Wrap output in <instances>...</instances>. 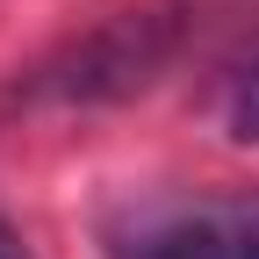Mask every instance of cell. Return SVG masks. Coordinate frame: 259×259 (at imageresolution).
I'll return each mask as SVG.
<instances>
[{
  "instance_id": "6da1fadb",
  "label": "cell",
  "mask_w": 259,
  "mask_h": 259,
  "mask_svg": "<svg viewBox=\"0 0 259 259\" xmlns=\"http://www.w3.org/2000/svg\"><path fill=\"white\" fill-rule=\"evenodd\" d=\"M108 259H259V187L130 194L101 216Z\"/></svg>"
},
{
  "instance_id": "3957f363",
  "label": "cell",
  "mask_w": 259,
  "mask_h": 259,
  "mask_svg": "<svg viewBox=\"0 0 259 259\" xmlns=\"http://www.w3.org/2000/svg\"><path fill=\"white\" fill-rule=\"evenodd\" d=\"M0 259H29V245H22V231H15L8 216H0Z\"/></svg>"
},
{
  "instance_id": "7a4b0ae2",
  "label": "cell",
  "mask_w": 259,
  "mask_h": 259,
  "mask_svg": "<svg viewBox=\"0 0 259 259\" xmlns=\"http://www.w3.org/2000/svg\"><path fill=\"white\" fill-rule=\"evenodd\" d=\"M231 137H245V144H259V65L238 79V94H231Z\"/></svg>"
}]
</instances>
